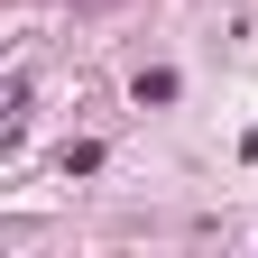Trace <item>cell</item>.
Returning <instances> with one entry per match:
<instances>
[{"instance_id": "cell-1", "label": "cell", "mask_w": 258, "mask_h": 258, "mask_svg": "<svg viewBox=\"0 0 258 258\" xmlns=\"http://www.w3.org/2000/svg\"><path fill=\"white\" fill-rule=\"evenodd\" d=\"M240 148H249V157H258V129H249V139H240Z\"/></svg>"}]
</instances>
